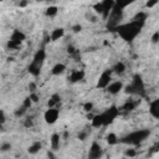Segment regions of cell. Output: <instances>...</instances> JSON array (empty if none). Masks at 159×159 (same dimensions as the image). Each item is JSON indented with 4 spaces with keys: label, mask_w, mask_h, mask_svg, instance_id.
Listing matches in <instances>:
<instances>
[{
    "label": "cell",
    "mask_w": 159,
    "mask_h": 159,
    "mask_svg": "<svg viewBox=\"0 0 159 159\" xmlns=\"http://www.w3.org/2000/svg\"><path fill=\"white\" fill-rule=\"evenodd\" d=\"M46 59V52L44 49L39 50L34 55V60L32 62L30 63L29 66V72L32 75V76H39L40 75V71H41V67H43V63Z\"/></svg>",
    "instance_id": "cell-4"
},
{
    "label": "cell",
    "mask_w": 159,
    "mask_h": 159,
    "mask_svg": "<svg viewBox=\"0 0 159 159\" xmlns=\"http://www.w3.org/2000/svg\"><path fill=\"white\" fill-rule=\"evenodd\" d=\"M156 149H157V151H159V143L157 144V147H156Z\"/></svg>",
    "instance_id": "cell-42"
},
{
    "label": "cell",
    "mask_w": 159,
    "mask_h": 159,
    "mask_svg": "<svg viewBox=\"0 0 159 159\" xmlns=\"http://www.w3.org/2000/svg\"><path fill=\"white\" fill-rule=\"evenodd\" d=\"M111 95H117L118 92H121L123 90V83L121 81H116V82H111V85L106 88Z\"/></svg>",
    "instance_id": "cell-10"
},
{
    "label": "cell",
    "mask_w": 159,
    "mask_h": 159,
    "mask_svg": "<svg viewBox=\"0 0 159 159\" xmlns=\"http://www.w3.org/2000/svg\"><path fill=\"white\" fill-rule=\"evenodd\" d=\"M5 113H4V111H1V112H0V123H1V126L4 124V123H5Z\"/></svg>",
    "instance_id": "cell-33"
},
{
    "label": "cell",
    "mask_w": 159,
    "mask_h": 159,
    "mask_svg": "<svg viewBox=\"0 0 159 159\" xmlns=\"http://www.w3.org/2000/svg\"><path fill=\"white\" fill-rule=\"evenodd\" d=\"M135 154H137V152H135L134 149H128V151L126 152V156H127L128 158H133V157H135Z\"/></svg>",
    "instance_id": "cell-30"
},
{
    "label": "cell",
    "mask_w": 159,
    "mask_h": 159,
    "mask_svg": "<svg viewBox=\"0 0 159 159\" xmlns=\"http://www.w3.org/2000/svg\"><path fill=\"white\" fill-rule=\"evenodd\" d=\"M30 90H31L32 92L35 91V85H34V83H30Z\"/></svg>",
    "instance_id": "cell-40"
},
{
    "label": "cell",
    "mask_w": 159,
    "mask_h": 159,
    "mask_svg": "<svg viewBox=\"0 0 159 159\" xmlns=\"http://www.w3.org/2000/svg\"><path fill=\"white\" fill-rule=\"evenodd\" d=\"M49 158L50 159H55V156L52 154V152H49Z\"/></svg>",
    "instance_id": "cell-41"
},
{
    "label": "cell",
    "mask_w": 159,
    "mask_h": 159,
    "mask_svg": "<svg viewBox=\"0 0 159 159\" xmlns=\"http://www.w3.org/2000/svg\"><path fill=\"white\" fill-rule=\"evenodd\" d=\"M31 126H32V121H31V118H27L26 122H25V127H31Z\"/></svg>",
    "instance_id": "cell-36"
},
{
    "label": "cell",
    "mask_w": 159,
    "mask_h": 159,
    "mask_svg": "<svg viewBox=\"0 0 159 159\" xmlns=\"http://www.w3.org/2000/svg\"><path fill=\"white\" fill-rule=\"evenodd\" d=\"M158 41H159V31H156L152 36V43L156 44V43H158Z\"/></svg>",
    "instance_id": "cell-31"
},
{
    "label": "cell",
    "mask_w": 159,
    "mask_h": 159,
    "mask_svg": "<svg viewBox=\"0 0 159 159\" xmlns=\"http://www.w3.org/2000/svg\"><path fill=\"white\" fill-rule=\"evenodd\" d=\"M29 97L31 98V101H32V102H37V101H39V97H37V95H36L35 92L30 93V96H29Z\"/></svg>",
    "instance_id": "cell-32"
},
{
    "label": "cell",
    "mask_w": 159,
    "mask_h": 159,
    "mask_svg": "<svg viewBox=\"0 0 159 159\" xmlns=\"http://www.w3.org/2000/svg\"><path fill=\"white\" fill-rule=\"evenodd\" d=\"M157 4H158V1H156V0H153V1H148V3L146 4V5H147V8L151 9V8H153V6H156Z\"/></svg>",
    "instance_id": "cell-34"
},
{
    "label": "cell",
    "mask_w": 159,
    "mask_h": 159,
    "mask_svg": "<svg viewBox=\"0 0 159 159\" xmlns=\"http://www.w3.org/2000/svg\"><path fill=\"white\" fill-rule=\"evenodd\" d=\"M146 19H147V14H146V13H138L137 15L134 16L133 20H134V21H138V22H142V24H144Z\"/></svg>",
    "instance_id": "cell-21"
},
{
    "label": "cell",
    "mask_w": 159,
    "mask_h": 159,
    "mask_svg": "<svg viewBox=\"0 0 159 159\" xmlns=\"http://www.w3.org/2000/svg\"><path fill=\"white\" fill-rule=\"evenodd\" d=\"M103 4V13H102V16H103L105 20H107L109 16V14L112 13L113 10V6H114V1H112V0H106V1H102Z\"/></svg>",
    "instance_id": "cell-9"
},
{
    "label": "cell",
    "mask_w": 159,
    "mask_h": 159,
    "mask_svg": "<svg viewBox=\"0 0 159 159\" xmlns=\"http://www.w3.org/2000/svg\"><path fill=\"white\" fill-rule=\"evenodd\" d=\"M149 112L154 118H159V98L158 100H154L151 106H149Z\"/></svg>",
    "instance_id": "cell-12"
},
{
    "label": "cell",
    "mask_w": 159,
    "mask_h": 159,
    "mask_svg": "<svg viewBox=\"0 0 159 159\" xmlns=\"http://www.w3.org/2000/svg\"><path fill=\"white\" fill-rule=\"evenodd\" d=\"M124 159H128V158H124Z\"/></svg>",
    "instance_id": "cell-43"
},
{
    "label": "cell",
    "mask_w": 159,
    "mask_h": 159,
    "mask_svg": "<svg viewBox=\"0 0 159 159\" xmlns=\"http://www.w3.org/2000/svg\"><path fill=\"white\" fill-rule=\"evenodd\" d=\"M65 70H66V66L63 63H57L52 67V71L51 72H52V75H61Z\"/></svg>",
    "instance_id": "cell-17"
},
{
    "label": "cell",
    "mask_w": 159,
    "mask_h": 159,
    "mask_svg": "<svg viewBox=\"0 0 159 159\" xmlns=\"http://www.w3.org/2000/svg\"><path fill=\"white\" fill-rule=\"evenodd\" d=\"M119 114V109L116 106H111L108 109H106L102 113V118H103V126H108L111 123L114 122V119L118 117Z\"/></svg>",
    "instance_id": "cell-5"
},
{
    "label": "cell",
    "mask_w": 159,
    "mask_h": 159,
    "mask_svg": "<svg viewBox=\"0 0 159 159\" xmlns=\"http://www.w3.org/2000/svg\"><path fill=\"white\" fill-rule=\"evenodd\" d=\"M10 148H11V144L10 143H3L1 144V148H0V149H1V152H8Z\"/></svg>",
    "instance_id": "cell-29"
},
{
    "label": "cell",
    "mask_w": 159,
    "mask_h": 159,
    "mask_svg": "<svg viewBox=\"0 0 159 159\" xmlns=\"http://www.w3.org/2000/svg\"><path fill=\"white\" fill-rule=\"evenodd\" d=\"M65 35V30L63 29H61V27H57V29H55L52 32H51V40L52 41H57V40H60L61 37Z\"/></svg>",
    "instance_id": "cell-14"
},
{
    "label": "cell",
    "mask_w": 159,
    "mask_h": 159,
    "mask_svg": "<svg viewBox=\"0 0 159 159\" xmlns=\"http://www.w3.org/2000/svg\"><path fill=\"white\" fill-rule=\"evenodd\" d=\"M85 77V71H82V70H77V71H73L71 73V76H70V81L71 82H80L81 80H83Z\"/></svg>",
    "instance_id": "cell-13"
},
{
    "label": "cell",
    "mask_w": 159,
    "mask_h": 159,
    "mask_svg": "<svg viewBox=\"0 0 159 159\" xmlns=\"http://www.w3.org/2000/svg\"><path fill=\"white\" fill-rule=\"evenodd\" d=\"M124 92L128 95H137V96H144L146 90H144V83L143 80L139 75H134L130 85L124 87Z\"/></svg>",
    "instance_id": "cell-2"
},
{
    "label": "cell",
    "mask_w": 159,
    "mask_h": 159,
    "mask_svg": "<svg viewBox=\"0 0 159 159\" xmlns=\"http://www.w3.org/2000/svg\"><path fill=\"white\" fill-rule=\"evenodd\" d=\"M92 126L95 128H100L103 126V118H102V114H96L95 117H93L92 119Z\"/></svg>",
    "instance_id": "cell-16"
},
{
    "label": "cell",
    "mask_w": 159,
    "mask_h": 159,
    "mask_svg": "<svg viewBox=\"0 0 159 159\" xmlns=\"http://www.w3.org/2000/svg\"><path fill=\"white\" fill-rule=\"evenodd\" d=\"M26 111H27V108H25L24 106H21L20 108H17V109L15 111V116H16V117H22V116L26 113Z\"/></svg>",
    "instance_id": "cell-23"
},
{
    "label": "cell",
    "mask_w": 159,
    "mask_h": 159,
    "mask_svg": "<svg viewBox=\"0 0 159 159\" xmlns=\"http://www.w3.org/2000/svg\"><path fill=\"white\" fill-rule=\"evenodd\" d=\"M67 51H68L70 54H73V52H75V49L72 47V46H68V50H67Z\"/></svg>",
    "instance_id": "cell-39"
},
{
    "label": "cell",
    "mask_w": 159,
    "mask_h": 159,
    "mask_svg": "<svg viewBox=\"0 0 159 159\" xmlns=\"http://www.w3.org/2000/svg\"><path fill=\"white\" fill-rule=\"evenodd\" d=\"M143 25L144 24H142V22H138V21L133 20V21L128 22V24L119 25L116 30L124 41H129L130 43V41H133L135 37H137V35L141 32Z\"/></svg>",
    "instance_id": "cell-1"
},
{
    "label": "cell",
    "mask_w": 159,
    "mask_h": 159,
    "mask_svg": "<svg viewBox=\"0 0 159 159\" xmlns=\"http://www.w3.org/2000/svg\"><path fill=\"white\" fill-rule=\"evenodd\" d=\"M85 138H86V133H80L78 134V139H80V141H85Z\"/></svg>",
    "instance_id": "cell-37"
},
{
    "label": "cell",
    "mask_w": 159,
    "mask_h": 159,
    "mask_svg": "<svg viewBox=\"0 0 159 159\" xmlns=\"http://www.w3.org/2000/svg\"><path fill=\"white\" fill-rule=\"evenodd\" d=\"M44 118H45V122H46V123L54 124L56 121L59 119V109H56V108H49L47 111L45 112Z\"/></svg>",
    "instance_id": "cell-7"
},
{
    "label": "cell",
    "mask_w": 159,
    "mask_h": 159,
    "mask_svg": "<svg viewBox=\"0 0 159 159\" xmlns=\"http://www.w3.org/2000/svg\"><path fill=\"white\" fill-rule=\"evenodd\" d=\"M83 109H85L86 112H91L93 109V103L92 102H86V103L83 105Z\"/></svg>",
    "instance_id": "cell-26"
},
{
    "label": "cell",
    "mask_w": 159,
    "mask_h": 159,
    "mask_svg": "<svg viewBox=\"0 0 159 159\" xmlns=\"http://www.w3.org/2000/svg\"><path fill=\"white\" fill-rule=\"evenodd\" d=\"M41 147H43V146H41L40 142H35L34 144H31V146L29 147V149H27V151H29L30 154H36L37 152H40Z\"/></svg>",
    "instance_id": "cell-18"
},
{
    "label": "cell",
    "mask_w": 159,
    "mask_h": 159,
    "mask_svg": "<svg viewBox=\"0 0 159 159\" xmlns=\"http://www.w3.org/2000/svg\"><path fill=\"white\" fill-rule=\"evenodd\" d=\"M50 142H51V148H52L54 151H57L60 148V135L57 133H54L51 135Z\"/></svg>",
    "instance_id": "cell-15"
},
{
    "label": "cell",
    "mask_w": 159,
    "mask_h": 159,
    "mask_svg": "<svg viewBox=\"0 0 159 159\" xmlns=\"http://www.w3.org/2000/svg\"><path fill=\"white\" fill-rule=\"evenodd\" d=\"M19 46H20L19 44H16V43H13V41L9 40V43H8V47L10 49V50H15V49H17V47H19Z\"/></svg>",
    "instance_id": "cell-28"
},
{
    "label": "cell",
    "mask_w": 159,
    "mask_h": 159,
    "mask_svg": "<svg viewBox=\"0 0 159 159\" xmlns=\"http://www.w3.org/2000/svg\"><path fill=\"white\" fill-rule=\"evenodd\" d=\"M25 34L24 32H21L20 30H14V32L11 34V36H10V41H13V43H16V44H19L20 45L22 41L25 40Z\"/></svg>",
    "instance_id": "cell-11"
},
{
    "label": "cell",
    "mask_w": 159,
    "mask_h": 159,
    "mask_svg": "<svg viewBox=\"0 0 159 159\" xmlns=\"http://www.w3.org/2000/svg\"><path fill=\"white\" fill-rule=\"evenodd\" d=\"M113 71L116 73H123L126 71V65L123 62H117L113 67Z\"/></svg>",
    "instance_id": "cell-19"
},
{
    "label": "cell",
    "mask_w": 159,
    "mask_h": 159,
    "mask_svg": "<svg viewBox=\"0 0 159 159\" xmlns=\"http://www.w3.org/2000/svg\"><path fill=\"white\" fill-rule=\"evenodd\" d=\"M31 105H32L31 98H30V97H26V98H25V101H24V103H22V106H24L25 108H30Z\"/></svg>",
    "instance_id": "cell-27"
},
{
    "label": "cell",
    "mask_w": 159,
    "mask_h": 159,
    "mask_svg": "<svg viewBox=\"0 0 159 159\" xmlns=\"http://www.w3.org/2000/svg\"><path fill=\"white\" fill-rule=\"evenodd\" d=\"M134 103H133V102L132 101H130V102H127V103H126L124 106H123V108L122 109H126V111H132L133 108H134Z\"/></svg>",
    "instance_id": "cell-25"
},
{
    "label": "cell",
    "mask_w": 159,
    "mask_h": 159,
    "mask_svg": "<svg viewBox=\"0 0 159 159\" xmlns=\"http://www.w3.org/2000/svg\"><path fill=\"white\" fill-rule=\"evenodd\" d=\"M72 30H73V32H80V31L82 30V26L81 25H75L72 27Z\"/></svg>",
    "instance_id": "cell-35"
},
{
    "label": "cell",
    "mask_w": 159,
    "mask_h": 159,
    "mask_svg": "<svg viewBox=\"0 0 159 159\" xmlns=\"http://www.w3.org/2000/svg\"><path fill=\"white\" fill-rule=\"evenodd\" d=\"M149 135V130L148 129H139V130H135V132L129 133L128 135H126L121 139L122 143L126 144H132V146H137V144L142 143L144 139H147V137Z\"/></svg>",
    "instance_id": "cell-3"
},
{
    "label": "cell",
    "mask_w": 159,
    "mask_h": 159,
    "mask_svg": "<svg viewBox=\"0 0 159 159\" xmlns=\"http://www.w3.org/2000/svg\"><path fill=\"white\" fill-rule=\"evenodd\" d=\"M93 9L96 10V13L102 14V13H103V4H102V3H97V4H95Z\"/></svg>",
    "instance_id": "cell-24"
},
{
    "label": "cell",
    "mask_w": 159,
    "mask_h": 159,
    "mask_svg": "<svg viewBox=\"0 0 159 159\" xmlns=\"http://www.w3.org/2000/svg\"><path fill=\"white\" fill-rule=\"evenodd\" d=\"M56 14H57V8L56 6H50V8H47V10H46V15L47 16H55Z\"/></svg>",
    "instance_id": "cell-22"
},
{
    "label": "cell",
    "mask_w": 159,
    "mask_h": 159,
    "mask_svg": "<svg viewBox=\"0 0 159 159\" xmlns=\"http://www.w3.org/2000/svg\"><path fill=\"white\" fill-rule=\"evenodd\" d=\"M107 142H108V144H111V146H114V144L119 142V139L117 138V135L114 133H109L107 135Z\"/></svg>",
    "instance_id": "cell-20"
},
{
    "label": "cell",
    "mask_w": 159,
    "mask_h": 159,
    "mask_svg": "<svg viewBox=\"0 0 159 159\" xmlns=\"http://www.w3.org/2000/svg\"><path fill=\"white\" fill-rule=\"evenodd\" d=\"M111 72L109 71H105L100 76L97 82V87L98 88H107L111 85Z\"/></svg>",
    "instance_id": "cell-8"
},
{
    "label": "cell",
    "mask_w": 159,
    "mask_h": 159,
    "mask_svg": "<svg viewBox=\"0 0 159 159\" xmlns=\"http://www.w3.org/2000/svg\"><path fill=\"white\" fill-rule=\"evenodd\" d=\"M102 154H103V152H102L101 146L97 142H93L90 148V152H88V159H100Z\"/></svg>",
    "instance_id": "cell-6"
},
{
    "label": "cell",
    "mask_w": 159,
    "mask_h": 159,
    "mask_svg": "<svg viewBox=\"0 0 159 159\" xmlns=\"http://www.w3.org/2000/svg\"><path fill=\"white\" fill-rule=\"evenodd\" d=\"M27 5V3L26 1H21V3H19V6H21V8H24Z\"/></svg>",
    "instance_id": "cell-38"
}]
</instances>
